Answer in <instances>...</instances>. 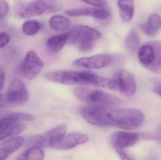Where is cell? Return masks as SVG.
I'll list each match as a JSON object with an SVG mask.
<instances>
[{
	"label": "cell",
	"mask_w": 161,
	"mask_h": 160,
	"mask_svg": "<svg viewBox=\"0 0 161 160\" xmlns=\"http://www.w3.org/2000/svg\"><path fill=\"white\" fill-rule=\"evenodd\" d=\"M43 77L48 80L63 84L91 85L116 90V84L113 79L100 77L90 71L58 70L45 73Z\"/></svg>",
	"instance_id": "6da1fadb"
},
{
	"label": "cell",
	"mask_w": 161,
	"mask_h": 160,
	"mask_svg": "<svg viewBox=\"0 0 161 160\" xmlns=\"http://www.w3.org/2000/svg\"><path fill=\"white\" fill-rule=\"evenodd\" d=\"M69 33V42L83 52L92 51L101 37L98 31L86 25L75 26Z\"/></svg>",
	"instance_id": "7a4b0ae2"
},
{
	"label": "cell",
	"mask_w": 161,
	"mask_h": 160,
	"mask_svg": "<svg viewBox=\"0 0 161 160\" xmlns=\"http://www.w3.org/2000/svg\"><path fill=\"white\" fill-rule=\"evenodd\" d=\"M61 8V4L57 0H34L21 5L17 12L21 18H28L44 13L56 12Z\"/></svg>",
	"instance_id": "3957f363"
},
{
	"label": "cell",
	"mask_w": 161,
	"mask_h": 160,
	"mask_svg": "<svg viewBox=\"0 0 161 160\" xmlns=\"http://www.w3.org/2000/svg\"><path fill=\"white\" fill-rule=\"evenodd\" d=\"M73 93L78 99L91 104L116 105L121 103L119 98L99 89L78 87L74 89Z\"/></svg>",
	"instance_id": "277c9868"
},
{
	"label": "cell",
	"mask_w": 161,
	"mask_h": 160,
	"mask_svg": "<svg viewBox=\"0 0 161 160\" xmlns=\"http://www.w3.org/2000/svg\"><path fill=\"white\" fill-rule=\"evenodd\" d=\"M67 130L66 125H59L46 133L31 137L27 140L26 145L29 147L36 146L41 147H51L55 141L66 133Z\"/></svg>",
	"instance_id": "5b68a950"
},
{
	"label": "cell",
	"mask_w": 161,
	"mask_h": 160,
	"mask_svg": "<svg viewBox=\"0 0 161 160\" xmlns=\"http://www.w3.org/2000/svg\"><path fill=\"white\" fill-rule=\"evenodd\" d=\"M44 64L42 60L34 51L30 50L26 54L21 67L23 76L28 80L36 78L42 70Z\"/></svg>",
	"instance_id": "8992f818"
},
{
	"label": "cell",
	"mask_w": 161,
	"mask_h": 160,
	"mask_svg": "<svg viewBox=\"0 0 161 160\" xmlns=\"http://www.w3.org/2000/svg\"><path fill=\"white\" fill-rule=\"evenodd\" d=\"M5 96L7 103L12 104H22L27 102L29 98L26 85L17 78L10 83Z\"/></svg>",
	"instance_id": "52a82bcc"
},
{
	"label": "cell",
	"mask_w": 161,
	"mask_h": 160,
	"mask_svg": "<svg viewBox=\"0 0 161 160\" xmlns=\"http://www.w3.org/2000/svg\"><path fill=\"white\" fill-rule=\"evenodd\" d=\"M113 80L117 86V90L126 97H130L135 94L136 81L131 73L125 70H120L114 74Z\"/></svg>",
	"instance_id": "ba28073f"
},
{
	"label": "cell",
	"mask_w": 161,
	"mask_h": 160,
	"mask_svg": "<svg viewBox=\"0 0 161 160\" xmlns=\"http://www.w3.org/2000/svg\"><path fill=\"white\" fill-rule=\"evenodd\" d=\"M89 141V136L80 132L66 133L59 139L55 141L51 147L58 149L66 150L75 148L77 146L87 142Z\"/></svg>",
	"instance_id": "9c48e42d"
},
{
	"label": "cell",
	"mask_w": 161,
	"mask_h": 160,
	"mask_svg": "<svg viewBox=\"0 0 161 160\" xmlns=\"http://www.w3.org/2000/svg\"><path fill=\"white\" fill-rule=\"evenodd\" d=\"M113 60V57L110 54H101L79 58L74 62L73 65L77 67L89 69H100L109 65Z\"/></svg>",
	"instance_id": "30bf717a"
},
{
	"label": "cell",
	"mask_w": 161,
	"mask_h": 160,
	"mask_svg": "<svg viewBox=\"0 0 161 160\" xmlns=\"http://www.w3.org/2000/svg\"><path fill=\"white\" fill-rule=\"evenodd\" d=\"M65 14L71 17L90 16L98 19L105 20L109 17V12L103 8L80 7L66 10Z\"/></svg>",
	"instance_id": "8fae6325"
},
{
	"label": "cell",
	"mask_w": 161,
	"mask_h": 160,
	"mask_svg": "<svg viewBox=\"0 0 161 160\" xmlns=\"http://www.w3.org/2000/svg\"><path fill=\"white\" fill-rule=\"evenodd\" d=\"M139 139L137 133L120 131L112 136L111 142L114 149H125L136 144Z\"/></svg>",
	"instance_id": "7c38bea8"
},
{
	"label": "cell",
	"mask_w": 161,
	"mask_h": 160,
	"mask_svg": "<svg viewBox=\"0 0 161 160\" xmlns=\"http://www.w3.org/2000/svg\"><path fill=\"white\" fill-rule=\"evenodd\" d=\"M24 142L22 136H15L0 144V160L8 157L11 154L18 150Z\"/></svg>",
	"instance_id": "4fadbf2b"
},
{
	"label": "cell",
	"mask_w": 161,
	"mask_h": 160,
	"mask_svg": "<svg viewBox=\"0 0 161 160\" xmlns=\"http://www.w3.org/2000/svg\"><path fill=\"white\" fill-rule=\"evenodd\" d=\"M69 32L51 37L46 41V49L48 51L52 53L59 52L69 41Z\"/></svg>",
	"instance_id": "5bb4252c"
},
{
	"label": "cell",
	"mask_w": 161,
	"mask_h": 160,
	"mask_svg": "<svg viewBox=\"0 0 161 160\" xmlns=\"http://www.w3.org/2000/svg\"><path fill=\"white\" fill-rule=\"evenodd\" d=\"M138 56L143 66L149 69L153 64L155 57V49L151 41L141 47L138 52Z\"/></svg>",
	"instance_id": "9a60e30c"
},
{
	"label": "cell",
	"mask_w": 161,
	"mask_h": 160,
	"mask_svg": "<svg viewBox=\"0 0 161 160\" xmlns=\"http://www.w3.org/2000/svg\"><path fill=\"white\" fill-rule=\"evenodd\" d=\"M139 28L148 35H155L161 28V18L158 14H152L149 16L147 23L140 24Z\"/></svg>",
	"instance_id": "2e32d148"
},
{
	"label": "cell",
	"mask_w": 161,
	"mask_h": 160,
	"mask_svg": "<svg viewBox=\"0 0 161 160\" xmlns=\"http://www.w3.org/2000/svg\"><path fill=\"white\" fill-rule=\"evenodd\" d=\"M49 24L52 29L58 32L69 30L71 25L69 19L62 15H55L50 18Z\"/></svg>",
	"instance_id": "e0dca14e"
},
{
	"label": "cell",
	"mask_w": 161,
	"mask_h": 160,
	"mask_svg": "<svg viewBox=\"0 0 161 160\" xmlns=\"http://www.w3.org/2000/svg\"><path fill=\"white\" fill-rule=\"evenodd\" d=\"M118 5L122 19L125 22L131 20L134 14L133 0H118Z\"/></svg>",
	"instance_id": "ac0fdd59"
},
{
	"label": "cell",
	"mask_w": 161,
	"mask_h": 160,
	"mask_svg": "<svg viewBox=\"0 0 161 160\" xmlns=\"http://www.w3.org/2000/svg\"><path fill=\"white\" fill-rule=\"evenodd\" d=\"M44 153L41 147L36 146H31L27 150L18 156L17 160H40L44 158Z\"/></svg>",
	"instance_id": "d6986e66"
},
{
	"label": "cell",
	"mask_w": 161,
	"mask_h": 160,
	"mask_svg": "<svg viewBox=\"0 0 161 160\" xmlns=\"http://www.w3.org/2000/svg\"><path fill=\"white\" fill-rule=\"evenodd\" d=\"M25 128L22 123H16L0 130V142L8 137H12L21 133Z\"/></svg>",
	"instance_id": "ffe728a7"
},
{
	"label": "cell",
	"mask_w": 161,
	"mask_h": 160,
	"mask_svg": "<svg viewBox=\"0 0 161 160\" xmlns=\"http://www.w3.org/2000/svg\"><path fill=\"white\" fill-rule=\"evenodd\" d=\"M155 51V60L148 70L156 74L161 73V42L151 41Z\"/></svg>",
	"instance_id": "44dd1931"
},
{
	"label": "cell",
	"mask_w": 161,
	"mask_h": 160,
	"mask_svg": "<svg viewBox=\"0 0 161 160\" xmlns=\"http://www.w3.org/2000/svg\"><path fill=\"white\" fill-rule=\"evenodd\" d=\"M141 39L136 30H132L127 36L125 46L127 49L131 52H136L140 46Z\"/></svg>",
	"instance_id": "7402d4cb"
},
{
	"label": "cell",
	"mask_w": 161,
	"mask_h": 160,
	"mask_svg": "<svg viewBox=\"0 0 161 160\" xmlns=\"http://www.w3.org/2000/svg\"><path fill=\"white\" fill-rule=\"evenodd\" d=\"M41 23L36 20H28L25 21L22 26V30L25 34L28 36L34 35L41 29Z\"/></svg>",
	"instance_id": "603a6c76"
},
{
	"label": "cell",
	"mask_w": 161,
	"mask_h": 160,
	"mask_svg": "<svg viewBox=\"0 0 161 160\" xmlns=\"http://www.w3.org/2000/svg\"><path fill=\"white\" fill-rule=\"evenodd\" d=\"M19 122L15 113L8 115L0 119V130Z\"/></svg>",
	"instance_id": "cb8c5ba5"
},
{
	"label": "cell",
	"mask_w": 161,
	"mask_h": 160,
	"mask_svg": "<svg viewBox=\"0 0 161 160\" xmlns=\"http://www.w3.org/2000/svg\"><path fill=\"white\" fill-rule=\"evenodd\" d=\"M9 11V6L6 0H0V20L3 18Z\"/></svg>",
	"instance_id": "d4e9b609"
},
{
	"label": "cell",
	"mask_w": 161,
	"mask_h": 160,
	"mask_svg": "<svg viewBox=\"0 0 161 160\" xmlns=\"http://www.w3.org/2000/svg\"><path fill=\"white\" fill-rule=\"evenodd\" d=\"M86 3L94 6L103 7L107 5V0H82Z\"/></svg>",
	"instance_id": "484cf974"
},
{
	"label": "cell",
	"mask_w": 161,
	"mask_h": 160,
	"mask_svg": "<svg viewBox=\"0 0 161 160\" xmlns=\"http://www.w3.org/2000/svg\"><path fill=\"white\" fill-rule=\"evenodd\" d=\"M10 40V36L6 33H0V49L6 46Z\"/></svg>",
	"instance_id": "4316f807"
},
{
	"label": "cell",
	"mask_w": 161,
	"mask_h": 160,
	"mask_svg": "<svg viewBox=\"0 0 161 160\" xmlns=\"http://www.w3.org/2000/svg\"><path fill=\"white\" fill-rule=\"evenodd\" d=\"M117 153L119 155V157L123 160H130L131 158L127 154L125 149H115Z\"/></svg>",
	"instance_id": "83f0119b"
},
{
	"label": "cell",
	"mask_w": 161,
	"mask_h": 160,
	"mask_svg": "<svg viewBox=\"0 0 161 160\" xmlns=\"http://www.w3.org/2000/svg\"><path fill=\"white\" fill-rule=\"evenodd\" d=\"M5 80V76L3 70L0 67V90H2L3 88Z\"/></svg>",
	"instance_id": "f1b7e54d"
},
{
	"label": "cell",
	"mask_w": 161,
	"mask_h": 160,
	"mask_svg": "<svg viewBox=\"0 0 161 160\" xmlns=\"http://www.w3.org/2000/svg\"><path fill=\"white\" fill-rule=\"evenodd\" d=\"M153 90H154V92L156 94L158 95L161 97V82L158 83L157 84L155 85Z\"/></svg>",
	"instance_id": "f546056e"
},
{
	"label": "cell",
	"mask_w": 161,
	"mask_h": 160,
	"mask_svg": "<svg viewBox=\"0 0 161 160\" xmlns=\"http://www.w3.org/2000/svg\"><path fill=\"white\" fill-rule=\"evenodd\" d=\"M6 103H7L5 95L0 93V106H4Z\"/></svg>",
	"instance_id": "4dcf8cb0"
},
{
	"label": "cell",
	"mask_w": 161,
	"mask_h": 160,
	"mask_svg": "<svg viewBox=\"0 0 161 160\" xmlns=\"http://www.w3.org/2000/svg\"><path fill=\"white\" fill-rule=\"evenodd\" d=\"M3 108L4 107H3V106H0V114L3 112Z\"/></svg>",
	"instance_id": "1f68e13d"
}]
</instances>
